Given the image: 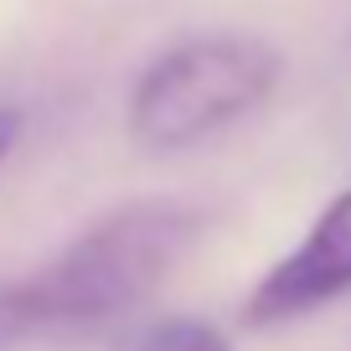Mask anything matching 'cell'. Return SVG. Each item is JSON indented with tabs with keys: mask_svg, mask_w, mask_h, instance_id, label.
<instances>
[{
	"mask_svg": "<svg viewBox=\"0 0 351 351\" xmlns=\"http://www.w3.org/2000/svg\"><path fill=\"white\" fill-rule=\"evenodd\" d=\"M119 351H232L228 336L207 320H191V315H171V320H155V326H140L119 341Z\"/></svg>",
	"mask_w": 351,
	"mask_h": 351,
	"instance_id": "cell-4",
	"label": "cell"
},
{
	"mask_svg": "<svg viewBox=\"0 0 351 351\" xmlns=\"http://www.w3.org/2000/svg\"><path fill=\"white\" fill-rule=\"evenodd\" d=\"M341 295H351V186L310 222L300 248L285 253L258 279V289L243 305V326H285V320H300Z\"/></svg>",
	"mask_w": 351,
	"mask_h": 351,
	"instance_id": "cell-3",
	"label": "cell"
},
{
	"mask_svg": "<svg viewBox=\"0 0 351 351\" xmlns=\"http://www.w3.org/2000/svg\"><path fill=\"white\" fill-rule=\"evenodd\" d=\"M21 336H32V326L16 305V285H0V351H11Z\"/></svg>",
	"mask_w": 351,
	"mask_h": 351,
	"instance_id": "cell-5",
	"label": "cell"
},
{
	"mask_svg": "<svg viewBox=\"0 0 351 351\" xmlns=\"http://www.w3.org/2000/svg\"><path fill=\"white\" fill-rule=\"evenodd\" d=\"M202 238V212L181 202H130L77 232L52 263L16 285L32 330H88L130 315L171 279Z\"/></svg>",
	"mask_w": 351,
	"mask_h": 351,
	"instance_id": "cell-1",
	"label": "cell"
},
{
	"mask_svg": "<svg viewBox=\"0 0 351 351\" xmlns=\"http://www.w3.org/2000/svg\"><path fill=\"white\" fill-rule=\"evenodd\" d=\"M16 140H21V114L0 109V165H5V155L16 150Z\"/></svg>",
	"mask_w": 351,
	"mask_h": 351,
	"instance_id": "cell-6",
	"label": "cell"
},
{
	"mask_svg": "<svg viewBox=\"0 0 351 351\" xmlns=\"http://www.w3.org/2000/svg\"><path fill=\"white\" fill-rule=\"evenodd\" d=\"M285 57L258 36H191L160 52L130 93V134L145 150H191L274 93Z\"/></svg>",
	"mask_w": 351,
	"mask_h": 351,
	"instance_id": "cell-2",
	"label": "cell"
}]
</instances>
